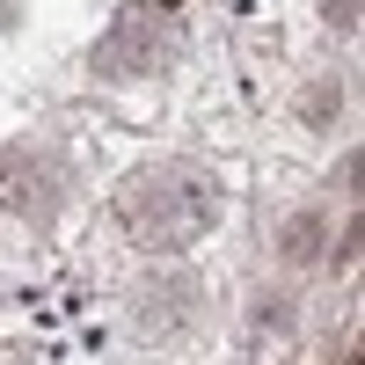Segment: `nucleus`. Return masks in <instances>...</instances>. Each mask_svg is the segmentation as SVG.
Listing matches in <instances>:
<instances>
[{
	"mask_svg": "<svg viewBox=\"0 0 365 365\" xmlns=\"http://www.w3.org/2000/svg\"><path fill=\"white\" fill-rule=\"evenodd\" d=\"M227 190L205 161H146L117 182V220L139 249L175 256V249H197V241L220 227Z\"/></svg>",
	"mask_w": 365,
	"mask_h": 365,
	"instance_id": "f257e3e1",
	"label": "nucleus"
},
{
	"mask_svg": "<svg viewBox=\"0 0 365 365\" xmlns=\"http://www.w3.org/2000/svg\"><path fill=\"white\" fill-rule=\"evenodd\" d=\"M58 205H66V161L44 139H15L0 146V212L22 227H51Z\"/></svg>",
	"mask_w": 365,
	"mask_h": 365,
	"instance_id": "f03ea898",
	"label": "nucleus"
},
{
	"mask_svg": "<svg viewBox=\"0 0 365 365\" xmlns=\"http://www.w3.org/2000/svg\"><path fill=\"white\" fill-rule=\"evenodd\" d=\"M125 307H132V336L139 344H175L205 307V278L190 263H154V270H139Z\"/></svg>",
	"mask_w": 365,
	"mask_h": 365,
	"instance_id": "7ed1b4c3",
	"label": "nucleus"
},
{
	"mask_svg": "<svg viewBox=\"0 0 365 365\" xmlns=\"http://www.w3.org/2000/svg\"><path fill=\"white\" fill-rule=\"evenodd\" d=\"M175 58V29L146 8H125L96 44V81H154Z\"/></svg>",
	"mask_w": 365,
	"mask_h": 365,
	"instance_id": "20e7f679",
	"label": "nucleus"
},
{
	"mask_svg": "<svg viewBox=\"0 0 365 365\" xmlns=\"http://www.w3.org/2000/svg\"><path fill=\"white\" fill-rule=\"evenodd\" d=\"M322 227H329L322 212H299V220H285L278 256H285V263H314V256H322Z\"/></svg>",
	"mask_w": 365,
	"mask_h": 365,
	"instance_id": "39448f33",
	"label": "nucleus"
},
{
	"mask_svg": "<svg viewBox=\"0 0 365 365\" xmlns=\"http://www.w3.org/2000/svg\"><path fill=\"white\" fill-rule=\"evenodd\" d=\"M336 110H344V81H336V73H322L307 96H299V117H307V125H329Z\"/></svg>",
	"mask_w": 365,
	"mask_h": 365,
	"instance_id": "423d86ee",
	"label": "nucleus"
},
{
	"mask_svg": "<svg viewBox=\"0 0 365 365\" xmlns=\"http://www.w3.org/2000/svg\"><path fill=\"white\" fill-rule=\"evenodd\" d=\"M249 322L263 329V336H270V329H278V336H292V322H299V314H292V299H285V292H256V314H249Z\"/></svg>",
	"mask_w": 365,
	"mask_h": 365,
	"instance_id": "0eeeda50",
	"label": "nucleus"
},
{
	"mask_svg": "<svg viewBox=\"0 0 365 365\" xmlns=\"http://www.w3.org/2000/svg\"><path fill=\"white\" fill-rule=\"evenodd\" d=\"M322 22L336 29V37H351L358 29V0H322Z\"/></svg>",
	"mask_w": 365,
	"mask_h": 365,
	"instance_id": "6e6552de",
	"label": "nucleus"
}]
</instances>
